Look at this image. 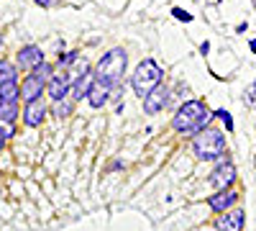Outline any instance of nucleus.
I'll list each match as a JSON object with an SVG mask.
<instances>
[{
	"instance_id": "obj_1",
	"label": "nucleus",
	"mask_w": 256,
	"mask_h": 231,
	"mask_svg": "<svg viewBox=\"0 0 256 231\" xmlns=\"http://www.w3.org/2000/svg\"><path fill=\"white\" fill-rule=\"evenodd\" d=\"M210 118H212V113L208 111L202 100H187L172 116V129L182 136H198L202 129H208Z\"/></svg>"
},
{
	"instance_id": "obj_2",
	"label": "nucleus",
	"mask_w": 256,
	"mask_h": 231,
	"mask_svg": "<svg viewBox=\"0 0 256 231\" xmlns=\"http://www.w3.org/2000/svg\"><path fill=\"white\" fill-rule=\"evenodd\" d=\"M126 65H128V54L126 49L116 47L110 49L108 54H102V59L98 62V67H95V82H102V85H108V88H116L118 82L123 80L126 75Z\"/></svg>"
},
{
	"instance_id": "obj_3",
	"label": "nucleus",
	"mask_w": 256,
	"mask_h": 231,
	"mask_svg": "<svg viewBox=\"0 0 256 231\" xmlns=\"http://www.w3.org/2000/svg\"><path fill=\"white\" fill-rule=\"evenodd\" d=\"M192 152L200 162H218L226 154V134L208 126L192 139Z\"/></svg>"
},
{
	"instance_id": "obj_4",
	"label": "nucleus",
	"mask_w": 256,
	"mask_h": 231,
	"mask_svg": "<svg viewBox=\"0 0 256 231\" xmlns=\"http://www.w3.org/2000/svg\"><path fill=\"white\" fill-rule=\"evenodd\" d=\"M162 77H164V72H162V67L156 65V62L154 59H144V62H138V65H136V70L131 75V88L144 100L148 93L156 90L162 85Z\"/></svg>"
},
{
	"instance_id": "obj_5",
	"label": "nucleus",
	"mask_w": 256,
	"mask_h": 231,
	"mask_svg": "<svg viewBox=\"0 0 256 231\" xmlns=\"http://www.w3.org/2000/svg\"><path fill=\"white\" fill-rule=\"evenodd\" d=\"M52 67L46 65H41V67H36L24 82H20V98H24L26 103L28 100H36V98H41V93L46 90V85H49V80H52Z\"/></svg>"
},
{
	"instance_id": "obj_6",
	"label": "nucleus",
	"mask_w": 256,
	"mask_h": 231,
	"mask_svg": "<svg viewBox=\"0 0 256 231\" xmlns=\"http://www.w3.org/2000/svg\"><path fill=\"white\" fill-rule=\"evenodd\" d=\"M236 164H233L230 159H220L218 162V167L210 172V177H208V185L212 187V190H228V187L236 182Z\"/></svg>"
},
{
	"instance_id": "obj_7",
	"label": "nucleus",
	"mask_w": 256,
	"mask_h": 231,
	"mask_svg": "<svg viewBox=\"0 0 256 231\" xmlns=\"http://www.w3.org/2000/svg\"><path fill=\"white\" fill-rule=\"evenodd\" d=\"M72 75L67 72V70H59V72H54L52 75V80H49V85H46V93H49V98L54 100V103H59V100H64L70 93H72Z\"/></svg>"
},
{
	"instance_id": "obj_8",
	"label": "nucleus",
	"mask_w": 256,
	"mask_h": 231,
	"mask_svg": "<svg viewBox=\"0 0 256 231\" xmlns=\"http://www.w3.org/2000/svg\"><path fill=\"white\" fill-rule=\"evenodd\" d=\"M238 203V193L236 190H230V187H228V190H218L216 195H210L208 198V205H210V211L212 213H226V211H230V208L233 205H236Z\"/></svg>"
},
{
	"instance_id": "obj_9",
	"label": "nucleus",
	"mask_w": 256,
	"mask_h": 231,
	"mask_svg": "<svg viewBox=\"0 0 256 231\" xmlns=\"http://www.w3.org/2000/svg\"><path fill=\"white\" fill-rule=\"evenodd\" d=\"M246 223V211L236 208V211H226L220 218H216V231H241Z\"/></svg>"
},
{
	"instance_id": "obj_10",
	"label": "nucleus",
	"mask_w": 256,
	"mask_h": 231,
	"mask_svg": "<svg viewBox=\"0 0 256 231\" xmlns=\"http://www.w3.org/2000/svg\"><path fill=\"white\" fill-rule=\"evenodd\" d=\"M166 103H169V88L159 85L156 90H152V93L144 98V111H146L148 116H156L159 111L166 108Z\"/></svg>"
},
{
	"instance_id": "obj_11",
	"label": "nucleus",
	"mask_w": 256,
	"mask_h": 231,
	"mask_svg": "<svg viewBox=\"0 0 256 231\" xmlns=\"http://www.w3.org/2000/svg\"><path fill=\"white\" fill-rule=\"evenodd\" d=\"M16 59H18L20 70H36V67L44 65V52H41L38 47H34V44H28V47H24L18 52Z\"/></svg>"
},
{
	"instance_id": "obj_12",
	"label": "nucleus",
	"mask_w": 256,
	"mask_h": 231,
	"mask_svg": "<svg viewBox=\"0 0 256 231\" xmlns=\"http://www.w3.org/2000/svg\"><path fill=\"white\" fill-rule=\"evenodd\" d=\"M46 118V106H44V100L36 98V100H28L26 103V108H24V123L31 126V129H36V126H41Z\"/></svg>"
},
{
	"instance_id": "obj_13",
	"label": "nucleus",
	"mask_w": 256,
	"mask_h": 231,
	"mask_svg": "<svg viewBox=\"0 0 256 231\" xmlns=\"http://www.w3.org/2000/svg\"><path fill=\"white\" fill-rule=\"evenodd\" d=\"M110 93H113V88L102 85V82H92V88H90V95H88V103H90L92 108H102L105 103H108Z\"/></svg>"
},
{
	"instance_id": "obj_14",
	"label": "nucleus",
	"mask_w": 256,
	"mask_h": 231,
	"mask_svg": "<svg viewBox=\"0 0 256 231\" xmlns=\"http://www.w3.org/2000/svg\"><path fill=\"white\" fill-rule=\"evenodd\" d=\"M92 82H95V75H82V77H77L74 82H72V98L74 100H82V98H88L90 95V88H92Z\"/></svg>"
},
{
	"instance_id": "obj_15",
	"label": "nucleus",
	"mask_w": 256,
	"mask_h": 231,
	"mask_svg": "<svg viewBox=\"0 0 256 231\" xmlns=\"http://www.w3.org/2000/svg\"><path fill=\"white\" fill-rule=\"evenodd\" d=\"M18 98H20L18 82H6V85H0V103H18Z\"/></svg>"
},
{
	"instance_id": "obj_16",
	"label": "nucleus",
	"mask_w": 256,
	"mask_h": 231,
	"mask_svg": "<svg viewBox=\"0 0 256 231\" xmlns=\"http://www.w3.org/2000/svg\"><path fill=\"white\" fill-rule=\"evenodd\" d=\"M6 82H18V72L8 59H0V85H6Z\"/></svg>"
},
{
	"instance_id": "obj_17",
	"label": "nucleus",
	"mask_w": 256,
	"mask_h": 231,
	"mask_svg": "<svg viewBox=\"0 0 256 231\" xmlns=\"http://www.w3.org/2000/svg\"><path fill=\"white\" fill-rule=\"evenodd\" d=\"M18 116V103H0V123H13Z\"/></svg>"
},
{
	"instance_id": "obj_18",
	"label": "nucleus",
	"mask_w": 256,
	"mask_h": 231,
	"mask_svg": "<svg viewBox=\"0 0 256 231\" xmlns=\"http://www.w3.org/2000/svg\"><path fill=\"white\" fill-rule=\"evenodd\" d=\"M54 116H59V118L72 116V103H70V100H59V103H54Z\"/></svg>"
},
{
	"instance_id": "obj_19",
	"label": "nucleus",
	"mask_w": 256,
	"mask_h": 231,
	"mask_svg": "<svg viewBox=\"0 0 256 231\" xmlns=\"http://www.w3.org/2000/svg\"><path fill=\"white\" fill-rule=\"evenodd\" d=\"M216 116H218V118H220V121L226 123V129H228V131H233V116H230V113H228L226 108H220V111H216Z\"/></svg>"
},
{
	"instance_id": "obj_20",
	"label": "nucleus",
	"mask_w": 256,
	"mask_h": 231,
	"mask_svg": "<svg viewBox=\"0 0 256 231\" xmlns=\"http://www.w3.org/2000/svg\"><path fill=\"white\" fill-rule=\"evenodd\" d=\"M246 103H248L251 108H256V80H254L251 85L246 88Z\"/></svg>"
},
{
	"instance_id": "obj_21",
	"label": "nucleus",
	"mask_w": 256,
	"mask_h": 231,
	"mask_svg": "<svg viewBox=\"0 0 256 231\" xmlns=\"http://www.w3.org/2000/svg\"><path fill=\"white\" fill-rule=\"evenodd\" d=\"M172 16H174L177 21H184V24H190V21H192V13H187V11H182V8H174Z\"/></svg>"
},
{
	"instance_id": "obj_22",
	"label": "nucleus",
	"mask_w": 256,
	"mask_h": 231,
	"mask_svg": "<svg viewBox=\"0 0 256 231\" xmlns=\"http://www.w3.org/2000/svg\"><path fill=\"white\" fill-rule=\"evenodd\" d=\"M10 136V131H3L0 129V152H3V146H6V139Z\"/></svg>"
},
{
	"instance_id": "obj_23",
	"label": "nucleus",
	"mask_w": 256,
	"mask_h": 231,
	"mask_svg": "<svg viewBox=\"0 0 256 231\" xmlns=\"http://www.w3.org/2000/svg\"><path fill=\"white\" fill-rule=\"evenodd\" d=\"M34 3L41 6V8H49V6H52V0H34Z\"/></svg>"
},
{
	"instance_id": "obj_24",
	"label": "nucleus",
	"mask_w": 256,
	"mask_h": 231,
	"mask_svg": "<svg viewBox=\"0 0 256 231\" xmlns=\"http://www.w3.org/2000/svg\"><path fill=\"white\" fill-rule=\"evenodd\" d=\"M200 52H202V54H208V52H210V44H208V41H202V44H200Z\"/></svg>"
},
{
	"instance_id": "obj_25",
	"label": "nucleus",
	"mask_w": 256,
	"mask_h": 231,
	"mask_svg": "<svg viewBox=\"0 0 256 231\" xmlns=\"http://www.w3.org/2000/svg\"><path fill=\"white\" fill-rule=\"evenodd\" d=\"M248 47H251V52L256 54V39H251V44H248Z\"/></svg>"
},
{
	"instance_id": "obj_26",
	"label": "nucleus",
	"mask_w": 256,
	"mask_h": 231,
	"mask_svg": "<svg viewBox=\"0 0 256 231\" xmlns=\"http://www.w3.org/2000/svg\"><path fill=\"white\" fill-rule=\"evenodd\" d=\"M0 49H3V36H0Z\"/></svg>"
}]
</instances>
